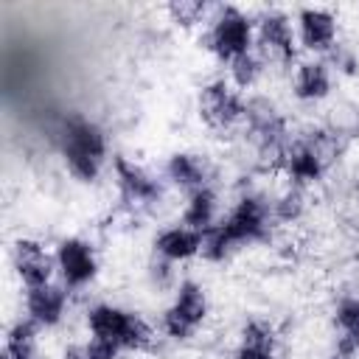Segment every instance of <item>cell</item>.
I'll list each match as a JSON object with an SVG mask.
<instances>
[{
  "mask_svg": "<svg viewBox=\"0 0 359 359\" xmlns=\"http://www.w3.org/2000/svg\"><path fill=\"white\" fill-rule=\"evenodd\" d=\"M59 149L67 171L79 182H95L101 177L107 160V137L95 121L84 115H67L59 126Z\"/></svg>",
  "mask_w": 359,
  "mask_h": 359,
  "instance_id": "obj_1",
  "label": "cell"
},
{
  "mask_svg": "<svg viewBox=\"0 0 359 359\" xmlns=\"http://www.w3.org/2000/svg\"><path fill=\"white\" fill-rule=\"evenodd\" d=\"M87 328H90V337L112 339L121 351H143L154 339L151 325L140 314H132L112 303L93 306L87 311Z\"/></svg>",
  "mask_w": 359,
  "mask_h": 359,
  "instance_id": "obj_2",
  "label": "cell"
},
{
  "mask_svg": "<svg viewBox=\"0 0 359 359\" xmlns=\"http://www.w3.org/2000/svg\"><path fill=\"white\" fill-rule=\"evenodd\" d=\"M255 42V22L236 6H224L219 8V14L213 17L208 36H205V48L219 59V62H233L244 53L252 50Z\"/></svg>",
  "mask_w": 359,
  "mask_h": 359,
  "instance_id": "obj_3",
  "label": "cell"
},
{
  "mask_svg": "<svg viewBox=\"0 0 359 359\" xmlns=\"http://www.w3.org/2000/svg\"><path fill=\"white\" fill-rule=\"evenodd\" d=\"M208 314H210L208 292L196 280H182L174 292L171 306L163 311L160 325L171 339H191L199 331V325L208 320Z\"/></svg>",
  "mask_w": 359,
  "mask_h": 359,
  "instance_id": "obj_4",
  "label": "cell"
},
{
  "mask_svg": "<svg viewBox=\"0 0 359 359\" xmlns=\"http://www.w3.org/2000/svg\"><path fill=\"white\" fill-rule=\"evenodd\" d=\"M196 107H199L202 121L210 129H230L238 121H244V112H247V104H244L241 93L224 79H216V81L205 84L199 90Z\"/></svg>",
  "mask_w": 359,
  "mask_h": 359,
  "instance_id": "obj_5",
  "label": "cell"
},
{
  "mask_svg": "<svg viewBox=\"0 0 359 359\" xmlns=\"http://www.w3.org/2000/svg\"><path fill=\"white\" fill-rule=\"evenodd\" d=\"M269 205L258 196H241L233 210L219 222L224 227V233L230 236V241L238 247L244 244H255V241H264L266 233H269Z\"/></svg>",
  "mask_w": 359,
  "mask_h": 359,
  "instance_id": "obj_6",
  "label": "cell"
},
{
  "mask_svg": "<svg viewBox=\"0 0 359 359\" xmlns=\"http://www.w3.org/2000/svg\"><path fill=\"white\" fill-rule=\"evenodd\" d=\"M255 42L264 59L286 65L294 59V45H297V31L292 20L283 11H266L255 22Z\"/></svg>",
  "mask_w": 359,
  "mask_h": 359,
  "instance_id": "obj_7",
  "label": "cell"
},
{
  "mask_svg": "<svg viewBox=\"0 0 359 359\" xmlns=\"http://www.w3.org/2000/svg\"><path fill=\"white\" fill-rule=\"evenodd\" d=\"M56 269L62 275V283L67 289H81L95 280L98 275V255L90 241L70 236L62 238L56 247Z\"/></svg>",
  "mask_w": 359,
  "mask_h": 359,
  "instance_id": "obj_8",
  "label": "cell"
},
{
  "mask_svg": "<svg viewBox=\"0 0 359 359\" xmlns=\"http://www.w3.org/2000/svg\"><path fill=\"white\" fill-rule=\"evenodd\" d=\"M112 171H115V182H118V191L121 196L126 199V205L132 208H146V205H154L160 199V185L157 180L137 163H132L129 157L118 154L112 160Z\"/></svg>",
  "mask_w": 359,
  "mask_h": 359,
  "instance_id": "obj_9",
  "label": "cell"
},
{
  "mask_svg": "<svg viewBox=\"0 0 359 359\" xmlns=\"http://www.w3.org/2000/svg\"><path fill=\"white\" fill-rule=\"evenodd\" d=\"M11 261H14L17 278L25 283V289L50 283L53 269H56V255H50L34 238H17L14 241V250H11Z\"/></svg>",
  "mask_w": 359,
  "mask_h": 359,
  "instance_id": "obj_10",
  "label": "cell"
},
{
  "mask_svg": "<svg viewBox=\"0 0 359 359\" xmlns=\"http://www.w3.org/2000/svg\"><path fill=\"white\" fill-rule=\"evenodd\" d=\"M297 42L314 53H331L337 45V17L328 8L306 6L297 11Z\"/></svg>",
  "mask_w": 359,
  "mask_h": 359,
  "instance_id": "obj_11",
  "label": "cell"
},
{
  "mask_svg": "<svg viewBox=\"0 0 359 359\" xmlns=\"http://www.w3.org/2000/svg\"><path fill=\"white\" fill-rule=\"evenodd\" d=\"M67 311V292L65 286L45 283L25 289V317L39 328H56Z\"/></svg>",
  "mask_w": 359,
  "mask_h": 359,
  "instance_id": "obj_12",
  "label": "cell"
},
{
  "mask_svg": "<svg viewBox=\"0 0 359 359\" xmlns=\"http://www.w3.org/2000/svg\"><path fill=\"white\" fill-rule=\"evenodd\" d=\"M286 168V177L292 185L303 188V185H314L323 174H325V157L314 149L311 140H297V143H289L286 154H283V163Z\"/></svg>",
  "mask_w": 359,
  "mask_h": 359,
  "instance_id": "obj_13",
  "label": "cell"
},
{
  "mask_svg": "<svg viewBox=\"0 0 359 359\" xmlns=\"http://www.w3.org/2000/svg\"><path fill=\"white\" fill-rule=\"evenodd\" d=\"M292 90H294V98H300L306 104L328 98V93H331V70H328V65L320 62V59L300 62L294 67V76H292Z\"/></svg>",
  "mask_w": 359,
  "mask_h": 359,
  "instance_id": "obj_14",
  "label": "cell"
},
{
  "mask_svg": "<svg viewBox=\"0 0 359 359\" xmlns=\"http://www.w3.org/2000/svg\"><path fill=\"white\" fill-rule=\"evenodd\" d=\"M202 250V233L185 227V224H177V227H165L163 233H157L154 238V252L168 261V264H177V261H188L194 255H199Z\"/></svg>",
  "mask_w": 359,
  "mask_h": 359,
  "instance_id": "obj_15",
  "label": "cell"
},
{
  "mask_svg": "<svg viewBox=\"0 0 359 359\" xmlns=\"http://www.w3.org/2000/svg\"><path fill=\"white\" fill-rule=\"evenodd\" d=\"M165 174L177 188H182L188 194H194L199 188H208V165H205V160L199 154L174 151L168 157V163H165Z\"/></svg>",
  "mask_w": 359,
  "mask_h": 359,
  "instance_id": "obj_16",
  "label": "cell"
},
{
  "mask_svg": "<svg viewBox=\"0 0 359 359\" xmlns=\"http://www.w3.org/2000/svg\"><path fill=\"white\" fill-rule=\"evenodd\" d=\"M216 213H219V199H216V191L208 185V188L188 194V202L182 208V224L196 233H205L208 227H213L219 222Z\"/></svg>",
  "mask_w": 359,
  "mask_h": 359,
  "instance_id": "obj_17",
  "label": "cell"
},
{
  "mask_svg": "<svg viewBox=\"0 0 359 359\" xmlns=\"http://www.w3.org/2000/svg\"><path fill=\"white\" fill-rule=\"evenodd\" d=\"M334 323L339 328L337 351L342 353H359V294H348L334 309Z\"/></svg>",
  "mask_w": 359,
  "mask_h": 359,
  "instance_id": "obj_18",
  "label": "cell"
},
{
  "mask_svg": "<svg viewBox=\"0 0 359 359\" xmlns=\"http://www.w3.org/2000/svg\"><path fill=\"white\" fill-rule=\"evenodd\" d=\"M36 323H31L28 317H20L17 323H11V328L6 331V345H3V359H39L36 351Z\"/></svg>",
  "mask_w": 359,
  "mask_h": 359,
  "instance_id": "obj_19",
  "label": "cell"
},
{
  "mask_svg": "<svg viewBox=\"0 0 359 359\" xmlns=\"http://www.w3.org/2000/svg\"><path fill=\"white\" fill-rule=\"evenodd\" d=\"M261 70H264V62H261V56L252 53V50L244 53V56H238V59H233V62L227 65L230 84H233L236 90H250V87H255L258 79H261Z\"/></svg>",
  "mask_w": 359,
  "mask_h": 359,
  "instance_id": "obj_20",
  "label": "cell"
},
{
  "mask_svg": "<svg viewBox=\"0 0 359 359\" xmlns=\"http://www.w3.org/2000/svg\"><path fill=\"white\" fill-rule=\"evenodd\" d=\"M303 210H306V196H303V188H297V185H289V188L272 202V216H275L278 222H286V224L297 222V219L303 216Z\"/></svg>",
  "mask_w": 359,
  "mask_h": 359,
  "instance_id": "obj_21",
  "label": "cell"
},
{
  "mask_svg": "<svg viewBox=\"0 0 359 359\" xmlns=\"http://www.w3.org/2000/svg\"><path fill=\"white\" fill-rule=\"evenodd\" d=\"M165 14H168V20L174 25L191 28L208 14V3H202V0H171L165 6Z\"/></svg>",
  "mask_w": 359,
  "mask_h": 359,
  "instance_id": "obj_22",
  "label": "cell"
},
{
  "mask_svg": "<svg viewBox=\"0 0 359 359\" xmlns=\"http://www.w3.org/2000/svg\"><path fill=\"white\" fill-rule=\"evenodd\" d=\"M275 328L264 320H250L244 328H241V342L238 345H247V348H264V351H275Z\"/></svg>",
  "mask_w": 359,
  "mask_h": 359,
  "instance_id": "obj_23",
  "label": "cell"
},
{
  "mask_svg": "<svg viewBox=\"0 0 359 359\" xmlns=\"http://www.w3.org/2000/svg\"><path fill=\"white\" fill-rule=\"evenodd\" d=\"M121 348L112 339H101V337H90L84 342V359H118Z\"/></svg>",
  "mask_w": 359,
  "mask_h": 359,
  "instance_id": "obj_24",
  "label": "cell"
},
{
  "mask_svg": "<svg viewBox=\"0 0 359 359\" xmlns=\"http://www.w3.org/2000/svg\"><path fill=\"white\" fill-rule=\"evenodd\" d=\"M331 53H334L337 70H342V73H348V76L359 73V59H356V53H351V50H345V48H337V50H331Z\"/></svg>",
  "mask_w": 359,
  "mask_h": 359,
  "instance_id": "obj_25",
  "label": "cell"
},
{
  "mask_svg": "<svg viewBox=\"0 0 359 359\" xmlns=\"http://www.w3.org/2000/svg\"><path fill=\"white\" fill-rule=\"evenodd\" d=\"M236 359H275V351H264V348H247V345H238Z\"/></svg>",
  "mask_w": 359,
  "mask_h": 359,
  "instance_id": "obj_26",
  "label": "cell"
},
{
  "mask_svg": "<svg viewBox=\"0 0 359 359\" xmlns=\"http://www.w3.org/2000/svg\"><path fill=\"white\" fill-rule=\"evenodd\" d=\"M328 359H356V356H353V353H342V351H337V348H334V353H331Z\"/></svg>",
  "mask_w": 359,
  "mask_h": 359,
  "instance_id": "obj_27",
  "label": "cell"
}]
</instances>
